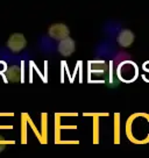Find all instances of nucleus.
Here are the masks:
<instances>
[{
	"instance_id": "obj_1",
	"label": "nucleus",
	"mask_w": 149,
	"mask_h": 158,
	"mask_svg": "<svg viewBox=\"0 0 149 158\" xmlns=\"http://www.w3.org/2000/svg\"><path fill=\"white\" fill-rule=\"evenodd\" d=\"M138 72H139V69L136 64L130 60H126L124 63H121L118 68V77L125 83H132L133 80H135L138 78Z\"/></svg>"
},
{
	"instance_id": "obj_2",
	"label": "nucleus",
	"mask_w": 149,
	"mask_h": 158,
	"mask_svg": "<svg viewBox=\"0 0 149 158\" xmlns=\"http://www.w3.org/2000/svg\"><path fill=\"white\" fill-rule=\"evenodd\" d=\"M48 33L51 39L56 40V41H62L63 39L69 37L70 30L68 26L63 25V23H55L49 27Z\"/></svg>"
},
{
	"instance_id": "obj_3",
	"label": "nucleus",
	"mask_w": 149,
	"mask_h": 158,
	"mask_svg": "<svg viewBox=\"0 0 149 158\" xmlns=\"http://www.w3.org/2000/svg\"><path fill=\"white\" fill-rule=\"evenodd\" d=\"M26 44H27V41H26L25 36L19 33L13 34L7 41V47L13 52H20L21 50L26 48Z\"/></svg>"
},
{
	"instance_id": "obj_4",
	"label": "nucleus",
	"mask_w": 149,
	"mask_h": 158,
	"mask_svg": "<svg viewBox=\"0 0 149 158\" xmlns=\"http://www.w3.org/2000/svg\"><path fill=\"white\" fill-rule=\"evenodd\" d=\"M57 49H58L61 55L68 57V56L74 54V49H76V43H74V41L72 39L66 37V39H63L62 41H60Z\"/></svg>"
},
{
	"instance_id": "obj_5",
	"label": "nucleus",
	"mask_w": 149,
	"mask_h": 158,
	"mask_svg": "<svg viewBox=\"0 0 149 158\" xmlns=\"http://www.w3.org/2000/svg\"><path fill=\"white\" fill-rule=\"evenodd\" d=\"M118 41H119V43L121 45L127 47V45H129V43L133 41V35H132V33L128 31V30H124V31L119 35Z\"/></svg>"
},
{
	"instance_id": "obj_6",
	"label": "nucleus",
	"mask_w": 149,
	"mask_h": 158,
	"mask_svg": "<svg viewBox=\"0 0 149 158\" xmlns=\"http://www.w3.org/2000/svg\"><path fill=\"white\" fill-rule=\"evenodd\" d=\"M7 78L11 81H19L20 80V69L19 66H11L7 71Z\"/></svg>"
},
{
	"instance_id": "obj_7",
	"label": "nucleus",
	"mask_w": 149,
	"mask_h": 158,
	"mask_svg": "<svg viewBox=\"0 0 149 158\" xmlns=\"http://www.w3.org/2000/svg\"><path fill=\"white\" fill-rule=\"evenodd\" d=\"M105 69H106V64L104 62H92L91 63V70L95 73H101V72H104Z\"/></svg>"
}]
</instances>
